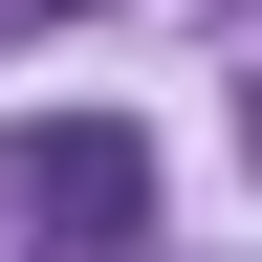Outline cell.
I'll use <instances>...</instances> for the list:
<instances>
[{"label": "cell", "instance_id": "obj_1", "mask_svg": "<svg viewBox=\"0 0 262 262\" xmlns=\"http://www.w3.org/2000/svg\"><path fill=\"white\" fill-rule=\"evenodd\" d=\"M0 196H44L66 241H131V219H153V153H131V131L88 110V131H44V153H22V175H0Z\"/></svg>", "mask_w": 262, "mask_h": 262}, {"label": "cell", "instance_id": "obj_2", "mask_svg": "<svg viewBox=\"0 0 262 262\" xmlns=\"http://www.w3.org/2000/svg\"><path fill=\"white\" fill-rule=\"evenodd\" d=\"M0 22H22V0H0Z\"/></svg>", "mask_w": 262, "mask_h": 262}]
</instances>
